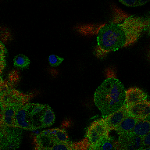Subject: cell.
<instances>
[{"label":"cell","instance_id":"cell-1","mask_svg":"<svg viewBox=\"0 0 150 150\" xmlns=\"http://www.w3.org/2000/svg\"><path fill=\"white\" fill-rule=\"evenodd\" d=\"M145 21L136 16H125L122 23L112 21L103 24L97 32V43L100 50L109 52L133 44L145 30Z\"/></svg>","mask_w":150,"mask_h":150},{"label":"cell","instance_id":"cell-2","mask_svg":"<svg viewBox=\"0 0 150 150\" xmlns=\"http://www.w3.org/2000/svg\"><path fill=\"white\" fill-rule=\"evenodd\" d=\"M126 89L117 77H109L97 88L94 94V103L102 117H106L125 105Z\"/></svg>","mask_w":150,"mask_h":150},{"label":"cell","instance_id":"cell-3","mask_svg":"<svg viewBox=\"0 0 150 150\" xmlns=\"http://www.w3.org/2000/svg\"><path fill=\"white\" fill-rule=\"evenodd\" d=\"M110 130L105 124V119L101 117L100 119L95 120L87 129L85 138H86L87 148L92 147L95 144L103 138L110 134Z\"/></svg>","mask_w":150,"mask_h":150},{"label":"cell","instance_id":"cell-4","mask_svg":"<svg viewBox=\"0 0 150 150\" xmlns=\"http://www.w3.org/2000/svg\"><path fill=\"white\" fill-rule=\"evenodd\" d=\"M69 141L70 139L65 130L55 128L41 132L35 138V142L38 143L45 147L50 148L56 143L67 142Z\"/></svg>","mask_w":150,"mask_h":150},{"label":"cell","instance_id":"cell-5","mask_svg":"<svg viewBox=\"0 0 150 150\" xmlns=\"http://www.w3.org/2000/svg\"><path fill=\"white\" fill-rule=\"evenodd\" d=\"M32 97L30 94L22 93L18 90L10 87L0 98V107L2 106H14L21 108L28 103Z\"/></svg>","mask_w":150,"mask_h":150},{"label":"cell","instance_id":"cell-6","mask_svg":"<svg viewBox=\"0 0 150 150\" xmlns=\"http://www.w3.org/2000/svg\"><path fill=\"white\" fill-rule=\"evenodd\" d=\"M2 133V150H15L21 145L23 132L18 127H0Z\"/></svg>","mask_w":150,"mask_h":150},{"label":"cell","instance_id":"cell-7","mask_svg":"<svg viewBox=\"0 0 150 150\" xmlns=\"http://www.w3.org/2000/svg\"><path fill=\"white\" fill-rule=\"evenodd\" d=\"M28 107H29V103L21 106L16 111V115H15L16 127L28 130V131H35L36 129L33 125L31 119L29 116Z\"/></svg>","mask_w":150,"mask_h":150},{"label":"cell","instance_id":"cell-8","mask_svg":"<svg viewBox=\"0 0 150 150\" xmlns=\"http://www.w3.org/2000/svg\"><path fill=\"white\" fill-rule=\"evenodd\" d=\"M129 115L135 117L136 119L149 120L150 118V103L146 100L134 105L126 106Z\"/></svg>","mask_w":150,"mask_h":150},{"label":"cell","instance_id":"cell-9","mask_svg":"<svg viewBox=\"0 0 150 150\" xmlns=\"http://www.w3.org/2000/svg\"><path fill=\"white\" fill-rule=\"evenodd\" d=\"M146 100H148L147 94L142 89L134 87L126 90V95H125L126 106H130Z\"/></svg>","mask_w":150,"mask_h":150},{"label":"cell","instance_id":"cell-10","mask_svg":"<svg viewBox=\"0 0 150 150\" xmlns=\"http://www.w3.org/2000/svg\"><path fill=\"white\" fill-rule=\"evenodd\" d=\"M0 114V127H16L15 124V115L20 108L14 106H2Z\"/></svg>","mask_w":150,"mask_h":150},{"label":"cell","instance_id":"cell-11","mask_svg":"<svg viewBox=\"0 0 150 150\" xmlns=\"http://www.w3.org/2000/svg\"><path fill=\"white\" fill-rule=\"evenodd\" d=\"M127 114H128L127 110L126 105H124L123 107L120 108V110H118L112 114L109 115L106 117H103L105 119V124L107 125L110 131H114L115 128L120 124V122L124 120V117H126Z\"/></svg>","mask_w":150,"mask_h":150},{"label":"cell","instance_id":"cell-12","mask_svg":"<svg viewBox=\"0 0 150 150\" xmlns=\"http://www.w3.org/2000/svg\"><path fill=\"white\" fill-rule=\"evenodd\" d=\"M137 121H138V119H136L135 117H132L131 115L127 114L120 122V124L115 128L114 131L117 132L118 135L128 134L132 133Z\"/></svg>","mask_w":150,"mask_h":150},{"label":"cell","instance_id":"cell-13","mask_svg":"<svg viewBox=\"0 0 150 150\" xmlns=\"http://www.w3.org/2000/svg\"><path fill=\"white\" fill-rule=\"evenodd\" d=\"M46 105H42L38 103H29L28 112L31 122L35 129H39V119L44 112Z\"/></svg>","mask_w":150,"mask_h":150},{"label":"cell","instance_id":"cell-14","mask_svg":"<svg viewBox=\"0 0 150 150\" xmlns=\"http://www.w3.org/2000/svg\"><path fill=\"white\" fill-rule=\"evenodd\" d=\"M88 150H117V141L110 135L105 136Z\"/></svg>","mask_w":150,"mask_h":150},{"label":"cell","instance_id":"cell-15","mask_svg":"<svg viewBox=\"0 0 150 150\" xmlns=\"http://www.w3.org/2000/svg\"><path fill=\"white\" fill-rule=\"evenodd\" d=\"M55 122V114L50 106L46 105L44 112L39 119V128H45L50 127Z\"/></svg>","mask_w":150,"mask_h":150},{"label":"cell","instance_id":"cell-16","mask_svg":"<svg viewBox=\"0 0 150 150\" xmlns=\"http://www.w3.org/2000/svg\"><path fill=\"white\" fill-rule=\"evenodd\" d=\"M117 145V150H136L133 144V133L119 135Z\"/></svg>","mask_w":150,"mask_h":150},{"label":"cell","instance_id":"cell-17","mask_svg":"<svg viewBox=\"0 0 150 150\" xmlns=\"http://www.w3.org/2000/svg\"><path fill=\"white\" fill-rule=\"evenodd\" d=\"M132 133L134 135L139 137H144L145 135L150 133V121L149 120L139 119L136 123L134 127Z\"/></svg>","mask_w":150,"mask_h":150},{"label":"cell","instance_id":"cell-18","mask_svg":"<svg viewBox=\"0 0 150 150\" xmlns=\"http://www.w3.org/2000/svg\"><path fill=\"white\" fill-rule=\"evenodd\" d=\"M51 150H78V145L72 142H59L54 144L50 147Z\"/></svg>","mask_w":150,"mask_h":150},{"label":"cell","instance_id":"cell-19","mask_svg":"<svg viewBox=\"0 0 150 150\" xmlns=\"http://www.w3.org/2000/svg\"><path fill=\"white\" fill-rule=\"evenodd\" d=\"M13 65L15 67L23 70L28 67V66L30 65V59L24 55L20 54L14 58Z\"/></svg>","mask_w":150,"mask_h":150},{"label":"cell","instance_id":"cell-20","mask_svg":"<svg viewBox=\"0 0 150 150\" xmlns=\"http://www.w3.org/2000/svg\"><path fill=\"white\" fill-rule=\"evenodd\" d=\"M63 60H64V59L61 58V57L56 56L55 54H52L48 58V62L50 64V66L53 67H59L61 63H63Z\"/></svg>","mask_w":150,"mask_h":150},{"label":"cell","instance_id":"cell-21","mask_svg":"<svg viewBox=\"0 0 150 150\" xmlns=\"http://www.w3.org/2000/svg\"><path fill=\"white\" fill-rule=\"evenodd\" d=\"M20 80V76H19V73L16 70H13L9 73V76H8V80H7V83L10 87H13L15 84H16Z\"/></svg>","mask_w":150,"mask_h":150},{"label":"cell","instance_id":"cell-22","mask_svg":"<svg viewBox=\"0 0 150 150\" xmlns=\"http://www.w3.org/2000/svg\"><path fill=\"white\" fill-rule=\"evenodd\" d=\"M147 2V0H145V1H144V0H125V1L120 0V2H121L122 4L131 7L139 6L145 4Z\"/></svg>","mask_w":150,"mask_h":150},{"label":"cell","instance_id":"cell-23","mask_svg":"<svg viewBox=\"0 0 150 150\" xmlns=\"http://www.w3.org/2000/svg\"><path fill=\"white\" fill-rule=\"evenodd\" d=\"M133 144L136 150H142V137L134 135L133 134Z\"/></svg>","mask_w":150,"mask_h":150},{"label":"cell","instance_id":"cell-24","mask_svg":"<svg viewBox=\"0 0 150 150\" xmlns=\"http://www.w3.org/2000/svg\"><path fill=\"white\" fill-rule=\"evenodd\" d=\"M142 149L145 147H150V133L142 138Z\"/></svg>","mask_w":150,"mask_h":150},{"label":"cell","instance_id":"cell-25","mask_svg":"<svg viewBox=\"0 0 150 150\" xmlns=\"http://www.w3.org/2000/svg\"><path fill=\"white\" fill-rule=\"evenodd\" d=\"M5 67H6V61H5V58L0 59V77H2V73L4 70Z\"/></svg>","mask_w":150,"mask_h":150},{"label":"cell","instance_id":"cell-26","mask_svg":"<svg viewBox=\"0 0 150 150\" xmlns=\"http://www.w3.org/2000/svg\"><path fill=\"white\" fill-rule=\"evenodd\" d=\"M5 54H6V48L4 45L0 42V59L5 58Z\"/></svg>","mask_w":150,"mask_h":150},{"label":"cell","instance_id":"cell-27","mask_svg":"<svg viewBox=\"0 0 150 150\" xmlns=\"http://www.w3.org/2000/svg\"><path fill=\"white\" fill-rule=\"evenodd\" d=\"M35 150H51V149H50V148L45 147V146H43V145H40V144H38V143L35 142Z\"/></svg>","mask_w":150,"mask_h":150},{"label":"cell","instance_id":"cell-28","mask_svg":"<svg viewBox=\"0 0 150 150\" xmlns=\"http://www.w3.org/2000/svg\"><path fill=\"white\" fill-rule=\"evenodd\" d=\"M2 149V133L0 130V150Z\"/></svg>","mask_w":150,"mask_h":150},{"label":"cell","instance_id":"cell-29","mask_svg":"<svg viewBox=\"0 0 150 150\" xmlns=\"http://www.w3.org/2000/svg\"><path fill=\"white\" fill-rule=\"evenodd\" d=\"M142 150H150V147H145L142 149Z\"/></svg>","mask_w":150,"mask_h":150}]
</instances>
